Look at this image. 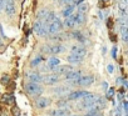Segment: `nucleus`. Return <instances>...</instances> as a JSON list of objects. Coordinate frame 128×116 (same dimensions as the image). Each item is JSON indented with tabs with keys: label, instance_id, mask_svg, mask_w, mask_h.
I'll list each match as a JSON object with an SVG mask.
<instances>
[{
	"label": "nucleus",
	"instance_id": "1",
	"mask_svg": "<svg viewBox=\"0 0 128 116\" xmlns=\"http://www.w3.org/2000/svg\"><path fill=\"white\" fill-rule=\"evenodd\" d=\"M63 23L59 18H55L53 21H50L48 24V35H56L62 31L63 29Z\"/></svg>",
	"mask_w": 128,
	"mask_h": 116
},
{
	"label": "nucleus",
	"instance_id": "2",
	"mask_svg": "<svg viewBox=\"0 0 128 116\" xmlns=\"http://www.w3.org/2000/svg\"><path fill=\"white\" fill-rule=\"evenodd\" d=\"M34 33L38 36H46L48 34V24L44 20H39L36 19V21L34 23Z\"/></svg>",
	"mask_w": 128,
	"mask_h": 116
},
{
	"label": "nucleus",
	"instance_id": "3",
	"mask_svg": "<svg viewBox=\"0 0 128 116\" xmlns=\"http://www.w3.org/2000/svg\"><path fill=\"white\" fill-rule=\"evenodd\" d=\"M25 91L29 94V95H40L43 92V87L38 84V82H32L29 81L26 85H25Z\"/></svg>",
	"mask_w": 128,
	"mask_h": 116
},
{
	"label": "nucleus",
	"instance_id": "4",
	"mask_svg": "<svg viewBox=\"0 0 128 116\" xmlns=\"http://www.w3.org/2000/svg\"><path fill=\"white\" fill-rule=\"evenodd\" d=\"M82 70H72L68 74H66V80L69 81L72 85H78V80L82 77Z\"/></svg>",
	"mask_w": 128,
	"mask_h": 116
},
{
	"label": "nucleus",
	"instance_id": "5",
	"mask_svg": "<svg viewBox=\"0 0 128 116\" xmlns=\"http://www.w3.org/2000/svg\"><path fill=\"white\" fill-rule=\"evenodd\" d=\"M72 70H73V68L70 65H58V66H55L53 69V73L55 75H66V74H68Z\"/></svg>",
	"mask_w": 128,
	"mask_h": 116
},
{
	"label": "nucleus",
	"instance_id": "6",
	"mask_svg": "<svg viewBox=\"0 0 128 116\" xmlns=\"http://www.w3.org/2000/svg\"><path fill=\"white\" fill-rule=\"evenodd\" d=\"M93 81H94V76L93 75H82V77L78 80V85L79 86H83V87H86V86H89V85H92L93 84Z\"/></svg>",
	"mask_w": 128,
	"mask_h": 116
},
{
	"label": "nucleus",
	"instance_id": "7",
	"mask_svg": "<svg viewBox=\"0 0 128 116\" xmlns=\"http://www.w3.org/2000/svg\"><path fill=\"white\" fill-rule=\"evenodd\" d=\"M4 11L9 15V16H13L15 15V3H14V0H5V9Z\"/></svg>",
	"mask_w": 128,
	"mask_h": 116
},
{
	"label": "nucleus",
	"instance_id": "8",
	"mask_svg": "<svg viewBox=\"0 0 128 116\" xmlns=\"http://www.w3.org/2000/svg\"><path fill=\"white\" fill-rule=\"evenodd\" d=\"M43 82L45 85H55L59 82V76L55 74H49L46 76H43Z\"/></svg>",
	"mask_w": 128,
	"mask_h": 116
},
{
	"label": "nucleus",
	"instance_id": "9",
	"mask_svg": "<svg viewBox=\"0 0 128 116\" xmlns=\"http://www.w3.org/2000/svg\"><path fill=\"white\" fill-rule=\"evenodd\" d=\"M70 54L77 55V56H80V57H84L86 54H87V50H86V47H83V46L73 45V46L70 47Z\"/></svg>",
	"mask_w": 128,
	"mask_h": 116
},
{
	"label": "nucleus",
	"instance_id": "10",
	"mask_svg": "<svg viewBox=\"0 0 128 116\" xmlns=\"http://www.w3.org/2000/svg\"><path fill=\"white\" fill-rule=\"evenodd\" d=\"M118 15H119V18H123V19H126L128 16V5L124 1L118 3Z\"/></svg>",
	"mask_w": 128,
	"mask_h": 116
},
{
	"label": "nucleus",
	"instance_id": "11",
	"mask_svg": "<svg viewBox=\"0 0 128 116\" xmlns=\"http://www.w3.org/2000/svg\"><path fill=\"white\" fill-rule=\"evenodd\" d=\"M26 77H28V80L29 81H32V82H40V81H43V76L39 74V73H36V71H32V73H29V74H26Z\"/></svg>",
	"mask_w": 128,
	"mask_h": 116
},
{
	"label": "nucleus",
	"instance_id": "12",
	"mask_svg": "<svg viewBox=\"0 0 128 116\" xmlns=\"http://www.w3.org/2000/svg\"><path fill=\"white\" fill-rule=\"evenodd\" d=\"M88 94V91H73V92H70L67 97H68V100H79V99H83L86 95Z\"/></svg>",
	"mask_w": 128,
	"mask_h": 116
},
{
	"label": "nucleus",
	"instance_id": "13",
	"mask_svg": "<svg viewBox=\"0 0 128 116\" xmlns=\"http://www.w3.org/2000/svg\"><path fill=\"white\" fill-rule=\"evenodd\" d=\"M35 105L38 109H45L50 105V100L48 97H39L36 101H35Z\"/></svg>",
	"mask_w": 128,
	"mask_h": 116
},
{
	"label": "nucleus",
	"instance_id": "14",
	"mask_svg": "<svg viewBox=\"0 0 128 116\" xmlns=\"http://www.w3.org/2000/svg\"><path fill=\"white\" fill-rule=\"evenodd\" d=\"M67 50V47L62 44H54L50 45V54H62Z\"/></svg>",
	"mask_w": 128,
	"mask_h": 116
},
{
	"label": "nucleus",
	"instance_id": "15",
	"mask_svg": "<svg viewBox=\"0 0 128 116\" xmlns=\"http://www.w3.org/2000/svg\"><path fill=\"white\" fill-rule=\"evenodd\" d=\"M52 116H68L69 115V110L67 107L64 109H59V110H52L50 111Z\"/></svg>",
	"mask_w": 128,
	"mask_h": 116
},
{
	"label": "nucleus",
	"instance_id": "16",
	"mask_svg": "<svg viewBox=\"0 0 128 116\" xmlns=\"http://www.w3.org/2000/svg\"><path fill=\"white\" fill-rule=\"evenodd\" d=\"M63 25L66 26V28H74L77 24H76V19H74V14L73 15H70V16H68V18H66V20H64V23H63Z\"/></svg>",
	"mask_w": 128,
	"mask_h": 116
},
{
	"label": "nucleus",
	"instance_id": "17",
	"mask_svg": "<svg viewBox=\"0 0 128 116\" xmlns=\"http://www.w3.org/2000/svg\"><path fill=\"white\" fill-rule=\"evenodd\" d=\"M120 29V36H122V40L124 42H128V25L127 24H123L119 26Z\"/></svg>",
	"mask_w": 128,
	"mask_h": 116
},
{
	"label": "nucleus",
	"instance_id": "18",
	"mask_svg": "<svg viewBox=\"0 0 128 116\" xmlns=\"http://www.w3.org/2000/svg\"><path fill=\"white\" fill-rule=\"evenodd\" d=\"M83 59L84 57H80V56H77V55H73V54L68 55V57H67L68 63H70V64H80L83 61Z\"/></svg>",
	"mask_w": 128,
	"mask_h": 116
},
{
	"label": "nucleus",
	"instance_id": "19",
	"mask_svg": "<svg viewBox=\"0 0 128 116\" xmlns=\"http://www.w3.org/2000/svg\"><path fill=\"white\" fill-rule=\"evenodd\" d=\"M74 19H76V24L77 25H82L86 23V14H82V13H77L74 14Z\"/></svg>",
	"mask_w": 128,
	"mask_h": 116
},
{
	"label": "nucleus",
	"instance_id": "20",
	"mask_svg": "<svg viewBox=\"0 0 128 116\" xmlns=\"http://www.w3.org/2000/svg\"><path fill=\"white\" fill-rule=\"evenodd\" d=\"M73 11H74V4L73 5H68V6H66L63 9V16L64 18H68V16H70V15H73Z\"/></svg>",
	"mask_w": 128,
	"mask_h": 116
},
{
	"label": "nucleus",
	"instance_id": "21",
	"mask_svg": "<svg viewBox=\"0 0 128 116\" xmlns=\"http://www.w3.org/2000/svg\"><path fill=\"white\" fill-rule=\"evenodd\" d=\"M58 65H60V60L58 59V57H50V59L48 60V66L53 70L55 66H58Z\"/></svg>",
	"mask_w": 128,
	"mask_h": 116
},
{
	"label": "nucleus",
	"instance_id": "22",
	"mask_svg": "<svg viewBox=\"0 0 128 116\" xmlns=\"http://www.w3.org/2000/svg\"><path fill=\"white\" fill-rule=\"evenodd\" d=\"M49 11L50 10H46V9H42V10H39L38 11V15H36V18L39 19V20H46V18H48V14H49Z\"/></svg>",
	"mask_w": 128,
	"mask_h": 116
},
{
	"label": "nucleus",
	"instance_id": "23",
	"mask_svg": "<svg viewBox=\"0 0 128 116\" xmlns=\"http://www.w3.org/2000/svg\"><path fill=\"white\" fill-rule=\"evenodd\" d=\"M72 36H73L76 40H78L79 42H86V36H84L80 31H73V33H72Z\"/></svg>",
	"mask_w": 128,
	"mask_h": 116
},
{
	"label": "nucleus",
	"instance_id": "24",
	"mask_svg": "<svg viewBox=\"0 0 128 116\" xmlns=\"http://www.w3.org/2000/svg\"><path fill=\"white\" fill-rule=\"evenodd\" d=\"M2 102L4 104H14V96L12 94H6L2 97Z\"/></svg>",
	"mask_w": 128,
	"mask_h": 116
},
{
	"label": "nucleus",
	"instance_id": "25",
	"mask_svg": "<svg viewBox=\"0 0 128 116\" xmlns=\"http://www.w3.org/2000/svg\"><path fill=\"white\" fill-rule=\"evenodd\" d=\"M53 91H54V94H56V95H62V94L69 92V87H67V86H59V87L54 89Z\"/></svg>",
	"mask_w": 128,
	"mask_h": 116
},
{
	"label": "nucleus",
	"instance_id": "26",
	"mask_svg": "<svg viewBox=\"0 0 128 116\" xmlns=\"http://www.w3.org/2000/svg\"><path fill=\"white\" fill-rule=\"evenodd\" d=\"M84 116H102V115L99 114V110H98V109H90L89 112L86 114Z\"/></svg>",
	"mask_w": 128,
	"mask_h": 116
},
{
	"label": "nucleus",
	"instance_id": "27",
	"mask_svg": "<svg viewBox=\"0 0 128 116\" xmlns=\"http://www.w3.org/2000/svg\"><path fill=\"white\" fill-rule=\"evenodd\" d=\"M74 0H59V5L60 6H68V5H73Z\"/></svg>",
	"mask_w": 128,
	"mask_h": 116
},
{
	"label": "nucleus",
	"instance_id": "28",
	"mask_svg": "<svg viewBox=\"0 0 128 116\" xmlns=\"http://www.w3.org/2000/svg\"><path fill=\"white\" fill-rule=\"evenodd\" d=\"M42 60H43V59H42V56H38V57H35V59H33V61L30 63V66H33V68H34V66L39 65V64L42 63Z\"/></svg>",
	"mask_w": 128,
	"mask_h": 116
},
{
	"label": "nucleus",
	"instance_id": "29",
	"mask_svg": "<svg viewBox=\"0 0 128 116\" xmlns=\"http://www.w3.org/2000/svg\"><path fill=\"white\" fill-rule=\"evenodd\" d=\"M87 10H88V5H87V4H80V5H78V11H79V13L86 14Z\"/></svg>",
	"mask_w": 128,
	"mask_h": 116
},
{
	"label": "nucleus",
	"instance_id": "30",
	"mask_svg": "<svg viewBox=\"0 0 128 116\" xmlns=\"http://www.w3.org/2000/svg\"><path fill=\"white\" fill-rule=\"evenodd\" d=\"M9 81H10V77H9L8 75H4V76L2 77V80H0V82H2L3 85H8Z\"/></svg>",
	"mask_w": 128,
	"mask_h": 116
},
{
	"label": "nucleus",
	"instance_id": "31",
	"mask_svg": "<svg viewBox=\"0 0 128 116\" xmlns=\"http://www.w3.org/2000/svg\"><path fill=\"white\" fill-rule=\"evenodd\" d=\"M5 9V0H0V11Z\"/></svg>",
	"mask_w": 128,
	"mask_h": 116
},
{
	"label": "nucleus",
	"instance_id": "32",
	"mask_svg": "<svg viewBox=\"0 0 128 116\" xmlns=\"http://www.w3.org/2000/svg\"><path fill=\"white\" fill-rule=\"evenodd\" d=\"M107 69H108V73H109V74H112V73H113V65H110V64H109V65L107 66Z\"/></svg>",
	"mask_w": 128,
	"mask_h": 116
},
{
	"label": "nucleus",
	"instance_id": "33",
	"mask_svg": "<svg viewBox=\"0 0 128 116\" xmlns=\"http://www.w3.org/2000/svg\"><path fill=\"white\" fill-rule=\"evenodd\" d=\"M116 51H117V47H116V46H114V47H113V49H112V56H113V57H114V59H116Z\"/></svg>",
	"mask_w": 128,
	"mask_h": 116
},
{
	"label": "nucleus",
	"instance_id": "34",
	"mask_svg": "<svg viewBox=\"0 0 128 116\" xmlns=\"http://www.w3.org/2000/svg\"><path fill=\"white\" fill-rule=\"evenodd\" d=\"M0 35L5 38V34H4V30H3V26H2V24H0Z\"/></svg>",
	"mask_w": 128,
	"mask_h": 116
},
{
	"label": "nucleus",
	"instance_id": "35",
	"mask_svg": "<svg viewBox=\"0 0 128 116\" xmlns=\"http://www.w3.org/2000/svg\"><path fill=\"white\" fill-rule=\"evenodd\" d=\"M107 96H108V97H112V96H113V89H109V92L107 94Z\"/></svg>",
	"mask_w": 128,
	"mask_h": 116
},
{
	"label": "nucleus",
	"instance_id": "36",
	"mask_svg": "<svg viewBox=\"0 0 128 116\" xmlns=\"http://www.w3.org/2000/svg\"><path fill=\"white\" fill-rule=\"evenodd\" d=\"M74 3L77 5H80V4H83V0H74Z\"/></svg>",
	"mask_w": 128,
	"mask_h": 116
},
{
	"label": "nucleus",
	"instance_id": "37",
	"mask_svg": "<svg viewBox=\"0 0 128 116\" xmlns=\"http://www.w3.org/2000/svg\"><path fill=\"white\" fill-rule=\"evenodd\" d=\"M124 110L128 112V101H124Z\"/></svg>",
	"mask_w": 128,
	"mask_h": 116
},
{
	"label": "nucleus",
	"instance_id": "38",
	"mask_svg": "<svg viewBox=\"0 0 128 116\" xmlns=\"http://www.w3.org/2000/svg\"><path fill=\"white\" fill-rule=\"evenodd\" d=\"M13 111H14V115H19V109H16V107H15Z\"/></svg>",
	"mask_w": 128,
	"mask_h": 116
},
{
	"label": "nucleus",
	"instance_id": "39",
	"mask_svg": "<svg viewBox=\"0 0 128 116\" xmlns=\"http://www.w3.org/2000/svg\"><path fill=\"white\" fill-rule=\"evenodd\" d=\"M126 21H127V25H128V16L126 18Z\"/></svg>",
	"mask_w": 128,
	"mask_h": 116
},
{
	"label": "nucleus",
	"instance_id": "40",
	"mask_svg": "<svg viewBox=\"0 0 128 116\" xmlns=\"http://www.w3.org/2000/svg\"><path fill=\"white\" fill-rule=\"evenodd\" d=\"M68 116H78V115H68Z\"/></svg>",
	"mask_w": 128,
	"mask_h": 116
},
{
	"label": "nucleus",
	"instance_id": "41",
	"mask_svg": "<svg viewBox=\"0 0 128 116\" xmlns=\"http://www.w3.org/2000/svg\"><path fill=\"white\" fill-rule=\"evenodd\" d=\"M126 116H128V115H126Z\"/></svg>",
	"mask_w": 128,
	"mask_h": 116
},
{
	"label": "nucleus",
	"instance_id": "42",
	"mask_svg": "<svg viewBox=\"0 0 128 116\" xmlns=\"http://www.w3.org/2000/svg\"><path fill=\"white\" fill-rule=\"evenodd\" d=\"M127 44H128V42H127Z\"/></svg>",
	"mask_w": 128,
	"mask_h": 116
}]
</instances>
